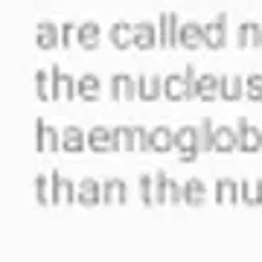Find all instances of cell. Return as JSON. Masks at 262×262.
Segmentation results:
<instances>
[{
    "label": "cell",
    "instance_id": "cell-28",
    "mask_svg": "<svg viewBox=\"0 0 262 262\" xmlns=\"http://www.w3.org/2000/svg\"><path fill=\"white\" fill-rule=\"evenodd\" d=\"M32 189H35V201L41 207L53 204V178H47V175H35Z\"/></svg>",
    "mask_w": 262,
    "mask_h": 262
},
{
    "label": "cell",
    "instance_id": "cell-6",
    "mask_svg": "<svg viewBox=\"0 0 262 262\" xmlns=\"http://www.w3.org/2000/svg\"><path fill=\"white\" fill-rule=\"evenodd\" d=\"M53 204H73L79 198V184L70 178H61V172H53Z\"/></svg>",
    "mask_w": 262,
    "mask_h": 262
},
{
    "label": "cell",
    "instance_id": "cell-21",
    "mask_svg": "<svg viewBox=\"0 0 262 262\" xmlns=\"http://www.w3.org/2000/svg\"><path fill=\"white\" fill-rule=\"evenodd\" d=\"M35 96L41 102L56 99V84H53V70H38L35 73Z\"/></svg>",
    "mask_w": 262,
    "mask_h": 262
},
{
    "label": "cell",
    "instance_id": "cell-8",
    "mask_svg": "<svg viewBox=\"0 0 262 262\" xmlns=\"http://www.w3.org/2000/svg\"><path fill=\"white\" fill-rule=\"evenodd\" d=\"M219 91H222V76L201 73V76L195 79V99L213 102V99H219Z\"/></svg>",
    "mask_w": 262,
    "mask_h": 262
},
{
    "label": "cell",
    "instance_id": "cell-22",
    "mask_svg": "<svg viewBox=\"0 0 262 262\" xmlns=\"http://www.w3.org/2000/svg\"><path fill=\"white\" fill-rule=\"evenodd\" d=\"M151 143H155L158 155H166V151L175 149V131L169 128V125H155L151 128Z\"/></svg>",
    "mask_w": 262,
    "mask_h": 262
},
{
    "label": "cell",
    "instance_id": "cell-18",
    "mask_svg": "<svg viewBox=\"0 0 262 262\" xmlns=\"http://www.w3.org/2000/svg\"><path fill=\"white\" fill-rule=\"evenodd\" d=\"M181 47H187V50L204 47V27L195 24V20L184 24V27H181Z\"/></svg>",
    "mask_w": 262,
    "mask_h": 262
},
{
    "label": "cell",
    "instance_id": "cell-37",
    "mask_svg": "<svg viewBox=\"0 0 262 262\" xmlns=\"http://www.w3.org/2000/svg\"><path fill=\"white\" fill-rule=\"evenodd\" d=\"M117 181L120 178L102 181V204H117Z\"/></svg>",
    "mask_w": 262,
    "mask_h": 262
},
{
    "label": "cell",
    "instance_id": "cell-40",
    "mask_svg": "<svg viewBox=\"0 0 262 262\" xmlns=\"http://www.w3.org/2000/svg\"><path fill=\"white\" fill-rule=\"evenodd\" d=\"M198 155H201L198 149H184V151H178V160H181V163H192Z\"/></svg>",
    "mask_w": 262,
    "mask_h": 262
},
{
    "label": "cell",
    "instance_id": "cell-7",
    "mask_svg": "<svg viewBox=\"0 0 262 262\" xmlns=\"http://www.w3.org/2000/svg\"><path fill=\"white\" fill-rule=\"evenodd\" d=\"M35 44L41 50H56L61 47V27L50 24V20H41L35 27Z\"/></svg>",
    "mask_w": 262,
    "mask_h": 262
},
{
    "label": "cell",
    "instance_id": "cell-26",
    "mask_svg": "<svg viewBox=\"0 0 262 262\" xmlns=\"http://www.w3.org/2000/svg\"><path fill=\"white\" fill-rule=\"evenodd\" d=\"M195 131H198V149L213 151L215 149V125H213V120H201L195 125Z\"/></svg>",
    "mask_w": 262,
    "mask_h": 262
},
{
    "label": "cell",
    "instance_id": "cell-41",
    "mask_svg": "<svg viewBox=\"0 0 262 262\" xmlns=\"http://www.w3.org/2000/svg\"><path fill=\"white\" fill-rule=\"evenodd\" d=\"M128 201V187H125V181H117V204H125Z\"/></svg>",
    "mask_w": 262,
    "mask_h": 262
},
{
    "label": "cell",
    "instance_id": "cell-32",
    "mask_svg": "<svg viewBox=\"0 0 262 262\" xmlns=\"http://www.w3.org/2000/svg\"><path fill=\"white\" fill-rule=\"evenodd\" d=\"M155 201L158 204H169V178L163 169L155 175Z\"/></svg>",
    "mask_w": 262,
    "mask_h": 262
},
{
    "label": "cell",
    "instance_id": "cell-15",
    "mask_svg": "<svg viewBox=\"0 0 262 262\" xmlns=\"http://www.w3.org/2000/svg\"><path fill=\"white\" fill-rule=\"evenodd\" d=\"M134 47H137V50L158 47V27H155V24H149V20L134 24Z\"/></svg>",
    "mask_w": 262,
    "mask_h": 262
},
{
    "label": "cell",
    "instance_id": "cell-27",
    "mask_svg": "<svg viewBox=\"0 0 262 262\" xmlns=\"http://www.w3.org/2000/svg\"><path fill=\"white\" fill-rule=\"evenodd\" d=\"M175 149L184 151V149H198V131L195 125H181L178 131H175ZM201 151V149H198Z\"/></svg>",
    "mask_w": 262,
    "mask_h": 262
},
{
    "label": "cell",
    "instance_id": "cell-13",
    "mask_svg": "<svg viewBox=\"0 0 262 262\" xmlns=\"http://www.w3.org/2000/svg\"><path fill=\"white\" fill-rule=\"evenodd\" d=\"M236 47H262V27L256 20H245L236 32Z\"/></svg>",
    "mask_w": 262,
    "mask_h": 262
},
{
    "label": "cell",
    "instance_id": "cell-20",
    "mask_svg": "<svg viewBox=\"0 0 262 262\" xmlns=\"http://www.w3.org/2000/svg\"><path fill=\"white\" fill-rule=\"evenodd\" d=\"M111 134H114V151H134L137 149V134H134L131 125H117V128H111Z\"/></svg>",
    "mask_w": 262,
    "mask_h": 262
},
{
    "label": "cell",
    "instance_id": "cell-11",
    "mask_svg": "<svg viewBox=\"0 0 262 262\" xmlns=\"http://www.w3.org/2000/svg\"><path fill=\"white\" fill-rule=\"evenodd\" d=\"M99 91H102L99 76L84 73V76L76 79V94H79V99H84V102H96V99H99Z\"/></svg>",
    "mask_w": 262,
    "mask_h": 262
},
{
    "label": "cell",
    "instance_id": "cell-35",
    "mask_svg": "<svg viewBox=\"0 0 262 262\" xmlns=\"http://www.w3.org/2000/svg\"><path fill=\"white\" fill-rule=\"evenodd\" d=\"M73 44H79V27L76 24H64L61 27V47L70 50Z\"/></svg>",
    "mask_w": 262,
    "mask_h": 262
},
{
    "label": "cell",
    "instance_id": "cell-31",
    "mask_svg": "<svg viewBox=\"0 0 262 262\" xmlns=\"http://www.w3.org/2000/svg\"><path fill=\"white\" fill-rule=\"evenodd\" d=\"M245 96L251 102H262V76L259 73L245 76Z\"/></svg>",
    "mask_w": 262,
    "mask_h": 262
},
{
    "label": "cell",
    "instance_id": "cell-34",
    "mask_svg": "<svg viewBox=\"0 0 262 262\" xmlns=\"http://www.w3.org/2000/svg\"><path fill=\"white\" fill-rule=\"evenodd\" d=\"M134 134H137V149L140 151H155V143H151V128H146V125H134Z\"/></svg>",
    "mask_w": 262,
    "mask_h": 262
},
{
    "label": "cell",
    "instance_id": "cell-17",
    "mask_svg": "<svg viewBox=\"0 0 262 262\" xmlns=\"http://www.w3.org/2000/svg\"><path fill=\"white\" fill-rule=\"evenodd\" d=\"M213 151H222V155L239 151V131L230 128V125H222V128H215V149H213Z\"/></svg>",
    "mask_w": 262,
    "mask_h": 262
},
{
    "label": "cell",
    "instance_id": "cell-19",
    "mask_svg": "<svg viewBox=\"0 0 262 262\" xmlns=\"http://www.w3.org/2000/svg\"><path fill=\"white\" fill-rule=\"evenodd\" d=\"M245 96V79L242 76H222V91H219V99H227V102H236Z\"/></svg>",
    "mask_w": 262,
    "mask_h": 262
},
{
    "label": "cell",
    "instance_id": "cell-2",
    "mask_svg": "<svg viewBox=\"0 0 262 262\" xmlns=\"http://www.w3.org/2000/svg\"><path fill=\"white\" fill-rule=\"evenodd\" d=\"M181 18L172 12H163L158 18V47L163 50H178L181 47Z\"/></svg>",
    "mask_w": 262,
    "mask_h": 262
},
{
    "label": "cell",
    "instance_id": "cell-38",
    "mask_svg": "<svg viewBox=\"0 0 262 262\" xmlns=\"http://www.w3.org/2000/svg\"><path fill=\"white\" fill-rule=\"evenodd\" d=\"M181 201H184V187L169 181V204H181Z\"/></svg>",
    "mask_w": 262,
    "mask_h": 262
},
{
    "label": "cell",
    "instance_id": "cell-25",
    "mask_svg": "<svg viewBox=\"0 0 262 262\" xmlns=\"http://www.w3.org/2000/svg\"><path fill=\"white\" fill-rule=\"evenodd\" d=\"M163 94V79L160 76H140V99L143 102H155Z\"/></svg>",
    "mask_w": 262,
    "mask_h": 262
},
{
    "label": "cell",
    "instance_id": "cell-30",
    "mask_svg": "<svg viewBox=\"0 0 262 262\" xmlns=\"http://www.w3.org/2000/svg\"><path fill=\"white\" fill-rule=\"evenodd\" d=\"M137 189H140V201L146 207H155L158 201H155V175H140V181H137Z\"/></svg>",
    "mask_w": 262,
    "mask_h": 262
},
{
    "label": "cell",
    "instance_id": "cell-23",
    "mask_svg": "<svg viewBox=\"0 0 262 262\" xmlns=\"http://www.w3.org/2000/svg\"><path fill=\"white\" fill-rule=\"evenodd\" d=\"M111 44H114L117 50L134 47V27H131V24H125V20L114 24V27H111Z\"/></svg>",
    "mask_w": 262,
    "mask_h": 262
},
{
    "label": "cell",
    "instance_id": "cell-24",
    "mask_svg": "<svg viewBox=\"0 0 262 262\" xmlns=\"http://www.w3.org/2000/svg\"><path fill=\"white\" fill-rule=\"evenodd\" d=\"M204 195H207V187L201 178H189L187 184H184V201H187L189 207H201L204 204Z\"/></svg>",
    "mask_w": 262,
    "mask_h": 262
},
{
    "label": "cell",
    "instance_id": "cell-3",
    "mask_svg": "<svg viewBox=\"0 0 262 262\" xmlns=\"http://www.w3.org/2000/svg\"><path fill=\"white\" fill-rule=\"evenodd\" d=\"M227 44V15H215L210 24H204V47L207 50H222Z\"/></svg>",
    "mask_w": 262,
    "mask_h": 262
},
{
    "label": "cell",
    "instance_id": "cell-12",
    "mask_svg": "<svg viewBox=\"0 0 262 262\" xmlns=\"http://www.w3.org/2000/svg\"><path fill=\"white\" fill-rule=\"evenodd\" d=\"M53 70V84H56V99H79V94H76V79L73 76L61 73V67H50Z\"/></svg>",
    "mask_w": 262,
    "mask_h": 262
},
{
    "label": "cell",
    "instance_id": "cell-5",
    "mask_svg": "<svg viewBox=\"0 0 262 262\" xmlns=\"http://www.w3.org/2000/svg\"><path fill=\"white\" fill-rule=\"evenodd\" d=\"M236 131H239V151L253 155V151L262 149V131L253 128L245 117H242V120H236Z\"/></svg>",
    "mask_w": 262,
    "mask_h": 262
},
{
    "label": "cell",
    "instance_id": "cell-33",
    "mask_svg": "<svg viewBox=\"0 0 262 262\" xmlns=\"http://www.w3.org/2000/svg\"><path fill=\"white\" fill-rule=\"evenodd\" d=\"M44 151H61V131L56 125H50L44 128Z\"/></svg>",
    "mask_w": 262,
    "mask_h": 262
},
{
    "label": "cell",
    "instance_id": "cell-9",
    "mask_svg": "<svg viewBox=\"0 0 262 262\" xmlns=\"http://www.w3.org/2000/svg\"><path fill=\"white\" fill-rule=\"evenodd\" d=\"M88 149L96 151V155L114 151V134H111V128H105V125H94V128L88 131Z\"/></svg>",
    "mask_w": 262,
    "mask_h": 262
},
{
    "label": "cell",
    "instance_id": "cell-14",
    "mask_svg": "<svg viewBox=\"0 0 262 262\" xmlns=\"http://www.w3.org/2000/svg\"><path fill=\"white\" fill-rule=\"evenodd\" d=\"M99 41H102V29H99L96 20H84V24H79V47H82L84 53L96 50L99 47Z\"/></svg>",
    "mask_w": 262,
    "mask_h": 262
},
{
    "label": "cell",
    "instance_id": "cell-4",
    "mask_svg": "<svg viewBox=\"0 0 262 262\" xmlns=\"http://www.w3.org/2000/svg\"><path fill=\"white\" fill-rule=\"evenodd\" d=\"M134 96H140V79H134L128 73H117L111 79V99H120V102H128Z\"/></svg>",
    "mask_w": 262,
    "mask_h": 262
},
{
    "label": "cell",
    "instance_id": "cell-10",
    "mask_svg": "<svg viewBox=\"0 0 262 262\" xmlns=\"http://www.w3.org/2000/svg\"><path fill=\"white\" fill-rule=\"evenodd\" d=\"M82 207H96L102 204V184L94 178H84L79 181V198H76Z\"/></svg>",
    "mask_w": 262,
    "mask_h": 262
},
{
    "label": "cell",
    "instance_id": "cell-29",
    "mask_svg": "<svg viewBox=\"0 0 262 262\" xmlns=\"http://www.w3.org/2000/svg\"><path fill=\"white\" fill-rule=\"evenodd\" d=\"M239 189H242V201L248 207H259L262 204V181H239Z\"/></svg>",
    "mask_w": 262,
    "mask_h": 262
},
{
    "label": "cell",
    "instance_id": "cell-36",
    "mask_svg": "<svg viewBox=\"0 0 262 262\" xmlns=\"http://www.w3.org/2000/svg\"><path fill=\"white\" fill-rule=\"evenodd\" d=\"M215 204H230V178L215 181Z\"/></svg>",
    "mask_w": 262,
    "mask_h": 262
},
{
    "label": "cell",
    "instance_id": "cell-16",
    "mask_svg": "<svg viewBox=\"0 0 262 262\" xmlns=\"http://www.w3.org/2000/svg\"><path fill=\"white\" fill-rule=\"evenodd\" d=\"M84 146H88V134H84L79 125H67V128L61 131V149H64V151L79 155Z\"/></svg>",
    "mask_w": 262,
    "mask_h": 262
},
{
    "label": "cell",
    "instance_id": "cell-1",
    "mask_svg": "<svg viewBox=\"0 0 262 262\" xmlns=\"http://www.w3.org/2000/svg\"><path fill=\"white\" fill-rule=\"evenodd\" d=\"M195 67H184V73H172L163 79V96L169 102H184V99H195Z\"/></svg>",
    "mask_w": 262,
    "mask_h": 262
},
{
    "label": "cell",
    "instance_id": "cell-39",
    "mask_svg": "<svg viewBox=\"0 0 262 262\" xmlns=\"http://www.w3.org/2000/svg\"><path fill=\"white\" fill-rule=\"evenodd\" d=\"M44 128H47V122L35 120V149L38 151H44Z\"/></svg>",
    "mask_w": 262,
    "mask_h": 262
}]
</instances>
